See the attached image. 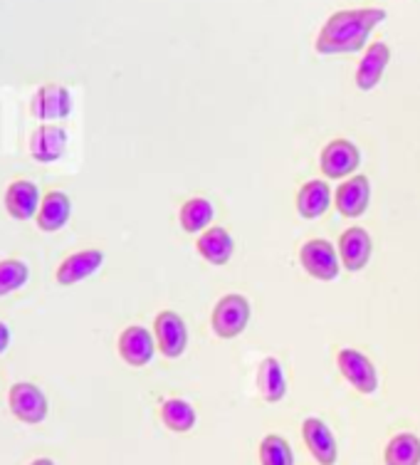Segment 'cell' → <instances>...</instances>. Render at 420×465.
Here are the masks:
<instances>
[{
	"mask_svg": "<svg viewBox=\"0 0 420 465\" xmlns=\"http://www.w3.org/2000/svg\"><path fill=\"white\" fill-rule=\"evenodd\" d=\"M386 20L384 8H349L331 13L314 40L319 54L358 53L368 43L376 25Z\"/></svg>",
	"mask_w": 420,
	"mask_h": 465,
	"instance_id": "cell-1",
	"label": "cell"
},
{
	"mask_svg": "<svg viewBox=\"0 0 420 465\" xmlns=\"http://www.w3.org/2000/svg\"><path fill=\"white\" fill-rule=\"evenodd\" d=\"M248 322H250V302H248V297L225 295L213 307L210 324H213L215 337H220V340L240 337L242 331L248 330Z\"/></svg>",
	"mask_w": 420,
	"mask_h": 465,
	"instance_id": "cell-2",
	"label": "cell"
},
{
	"mask_svg": "<svg viewBox=\"0 0 420 465\" xmlns=\"http://www.w3.org/2000/svg\"><path fill=\"white\" fill-rule=\"evenodd\" d=\"M299 262L307 270V275H312L319 282H331L339 275V251L324 238H312L304 242L299 251Z\"/></svg>",
	"mask_w": 420,
	"mask_h": 465,
	"instance_id": "cell-3",
	"label": "cell"
},
{
	"mask_svg": "<svg viewBox=\"0 0 420 465\" xmlns=\"http://www.w3.org/2000/svg\"><path fill=\"white\" fill-rule=\"evenodd\" d=\"M358 163H361V152L349 139H334L324 146L322 156H319V169L327 179L334 181L351 179Z\"/></svg>",
	"mask_w": 420,
	"mask_h": 465,
	"instance_id": "cell-4",
	"label": "cell"
},
{
	"mask_svg": "<svg viewBox=\"0 0 420 465\" xmlns=\"http://www.w3.org/2000/svg\"><path fill=\"white\" fill-rule=\"evenodd\" d=\"M337 367L358 394L371 396L378 389V371H376L374 361L366 354H361L358 349H341L337 354Z\"/></svg>",
	"mask_w": 420,
	"mask_h": 465,
	"instance_id": "cell-5",
	"label": "cell"
},
{
	"mask_svg": "<svg viewBox=\"0 0 420 465\" xmlns=\"http://www.w3.org/2000/svg\"><path fill=\"white\" fill-rule=\"evenodd\" d=\"M10 411L23 423H43L47 419V399L45 394L40 391V386L30 384V381H20L10 389L8 394Z\"/></svg>",
	"mask_w": 420,
	"mask_h": 465,
	"instance_id": "cell-6",
	"label": "cell"
},
{
	"mask_svg": "<svg viewBox=\"0 0 420 465\" xmlns=\"http://www.w3.org/2000/svg\"><path fill=\"white\" fill-rule=\"evenodd\" d=\"M153 340H156V347H159L163 357L179 359L188 347L186 322L171 310L159 312L156 320H153Z\"/></svg>",
	"mask_w": 420,
	"mask_h": 465,
	"instance_id": "cell-7",
	"label": "cell"
},
{
	"mask_svg": "<svg viewBox=\"0 0 420 465\" xmlns=\"http://www.w3.org/2000/svg\"><path fill=\"white\" fill-rule=\"evenodd\" d=\"M371 203V181L358 173L351 179H344L334 191V206L344 218H361Z\"/></svg>",
	"mask_w": 420,
	"mask_h": 465,
	"instance_id": "cell-8",
	"label": "cell"
},
{
	"mask_svg": "<svg viewBox=\"0 0 420 465\" xmlns=\"http://www.w3.org/2000/svg\"><path fill=\"white\" fill-rule=\"evenodd\" d=\"M156 351H159L156 340H153V334L146 330V327L132 324V327H126V330L122 331V337H119V357L124 359L129 367H146Z\"/></svg>",
	"mask_w": 420,
	"mask_h": 465,
	"instance_id": "cell-9",
	"label": "cell"
},
{
	"mask_svg": "<svg viewBox=\"0 0 420 465\" xmlns=\"http://www.w3.org/2000/svg\"><path fill=\"white\" fill-rule=\"evenodd\" d=\"M302 436L304 443L309 448V453L319 465H334L337 458H339V446H337V439L331 429L324 423L322 419L317 416H309L304 419L302 423Z\"/></svg>",
	"mask_w": 420,
	"mask_h": 465,
	"instance_id": "cell-10",
	"label": "cell"
},
{
	"mask_svg": "<svg viewBox=\"0 0 420 465\" xmlns=\"http://www.w3.org/2000/svg\"><path fill=\"white\" fill-rule=\"evenodd\" d=\"M30 112L40 122H53V119H64L72 112L70 92L63 84H43L35 92V97L30 102Z\"/></svg>",
	"mask_w": 420,
	"mask_h": 465,
	"instance_id": "cell-11",
	"label": "cell"
},
{
	"mask_svg": "<svg viewBox=\"0 0 420 465\" xmlns=\"http://www.w3.org/2000/svg\"><path fill=\"white\" fill-rule=\"evenodd\" d=\"M374 242L364 228H347L339 238V260L344 270L349 272H361L371 260Z\"/></svg>",
	"mask_w": 420,
	"mask_h": 465,
	"instance_id": "cell-12",
	"label": "cell"
},
{
	"mask_svg": "<svg viewBox=\"0 0 420 465\" xmlns=\"http://www.w3.org/2000/svg\"><path fill=\"white\" fill-rule=\"evenodd\" d=\"M391 63V47L386 43H374L368 45V50L361 57V63L357 67V74H354V82L361 92H371L374 87H378V82L384 80V72Z\"/></svg>",
	"mask_w": 420,
	"mask_h": 465,
	"instance_id": "cell-13",
	"label": "cell"
},
{
	"mask_svg": "<svg viewBox=\"0 0 420 465\" xmlns=\"http://www.w3.org/2000/svg\"><path fill=\"white\" fill-rule=\"evenodd\" d=\"M40 191L33 181H13L5 191V211L15 221H30L40 211Z\"/></svg>",
	"mask_w": 420,
	"mask_h": 465,
	"instance_id": "cell-14",
	"label": "cell"
},
{
	"mask_svg": "<svg viewBox=\"0 0 420 465\" xmlns=\"http://www.w3.org/2000/svg\"><path fill=\"white\" fill-rule=\"evenodd\" d=\"M104 262V252L102 251H80L63 260V265L57 268V282L60 285H77L82 280L92 278Z\"/></svg>",
	"mask_w": 420,
	"mask_h": 465,
	"instance_id": "cell-15",
	"label": "cell"
},
{
	"mask_svg": "<svg viewBox=\"0 0 420 465\" xmlns=\"http://www.w3.org/2000/svg\"><path fill=\"white\" fill-rule=\"evenodd\" d=\"M64 149H67V132L60 126L43 124L37 132H33L30 139V153L33 159L40 163H53L63 159Z\"/></svg>",
	"mask_w": 420,
	"mask_h": 465,
	"instance_id": "cell-16",
	"label": "cell"
},
{
	"mask_svg": "<svg viewBox=\"0 0 420 465\" xmlns=\"http://www.w3.org/2000/svg\"><path fill=\"white\" fill-rule=\"evenodd\" d=\"M331 201H334V196H331V188L327 181H307L297 193V213L307 218V221H317L329 211Z\"/></svg>",
	"mask_w": 420,
	"mask_h": 465,
	"instance_id": "cell-17",
	"label": "cell"
},
{
	"mask_svg": "<svg viewBox=\"0 0 420 465\" xmlns=\"http://www.w3.org/2000/svg\"><path fill=\"white\" fill-rule=\"evenodd\" d=\"M196 251L210 265H225L228 260L233 258L235 241L233 235L225 231V228H208V231L200 232V238L196 242Z\"/></svg>",
	"mask_w": 420,
	"mask_h": 465,
	"instance_id": "cell-18",
	"label": "cell"
},
{
	"mask_svg": "<svg viewBox=\"0 0 420 465\" xmlns=\"http://www.w3.org/2000/svg\"><path fill=\"white\" fill-rule=\"evenodd\" d=\"M258 391L268 403H279L287 396L285 369L279 359L265 357L258 367Z\"/></svg>",
	"mask_w": 420,
	"mask_h": 465,
	"instance_id": "cell-19",
	"label": "cell"
},
{
	"mask_svg": "<svg viewBox=\"0 0 420 465\" xmlns=\"http://www.w3.org/2000/svg\"><path fill=\"white\" fill-rule=\"evenodd\" d=\"M70 215H72L70 198L64 196L63 191H53V193H47V196L43 198V203H40V211H37L35 215L37 228L45 232L60 231L63 225H67Z\"/></svg>",
	"mask_w": 420,
	"mask_h": 465,
	"instance_id": "cell-20",
	"label": "cell"
},
{
	"mask_svg": "<svg viewBox=\"0 0 420 465\" xmlns=\"http://www.w3.org/2000/svg\"><path fill=\"white\" fill-rule=\"evenodd\" d=\"M213 203L208 198H188L179 211V223L186 232H200L213 223Z\"/></svg>",
	"mask_w": 420,
	"mask_h": 465,
	"instance_id": "cell-21",
	"label": "cell"
},
{
	"mask_svg": "<svg viewBox=\"0 0 420 465\" xmlns=\"http://www.w3.org/2000/svg\"><path fill=\"white\" fill-rule=\"evenodd\" d=\"M386 465H420V439L415 433H398L388 440L384 453Z\"/></svg>",
	"mask_w": 420,
	"mask_h": 465,
	"instance_id": "cell-22",
	"label": "cell"
},
{
	"mask_svg": "<svg viewBox=\"0 0 420 465\" xmlns=\"http://www.w3.org/2000/svg\"><path fill=\"white\" fill-rule=\"evenodd\" d=\"M161 420L163 426L173 433H188L196 426V409L183 399H169L161 403Z\"/></svg>",
	"mask_w": 420,
	"mask_h": 465,
	"instance_id": "cell-23",
	"label": "cell"
},
{
	"mask_svg": "<svg viewBox=\"0 0 420 465\" xmlns=\"http://www.w3.org/2000/svg\"><path fill=\"white\" fill-rule=\"evenodd\" d=\"M259 463L262 465H295V453L282 436L269 433L259 443Z\"/></svg>",
	"mask_w": 420,
	"mask_h": 465,
	"instance_id": "cell-24",
	"label": "cell"
},
{
	"mask_svg": "<svg viewBox=\"0 0 420 465\" xmlns=\"http://www.w3.org/2000/svg\"><path fill=\"white\" fill-rule=\"evenodd\" d=\"M27 265L23 260H0V297L15 292L27 282Z\"/></svg>",
	"mask_w": 420,
	"mask_h": 465,
	"instance_id": "cell-25",
	"label": "cell"
},
{
	"mask_svg": "<svg viewBox=\"0 0 420 465\" xmlns=\"http://www.w3.org/2000/svg\"><path fill=\"white\" fill-rule=\"evenodd\" d=\"M8 344H10V330L5 327V324L0 322V354L8 349Z\"/></svg>",
	"mask_w": 420,
	"mask_h": 465,
	"instance_id": "cell-26",
	"label": "cell"
},
{
	"mask_svg": "<svg viewBox=\"0 0 420 465\" xmlns=\"http://www.w3.org/2000/svg\"><path fill=\"white\" fill-rule=\"evenodd\" d=\"M30 465H54V463L50 460V458H37V460H33Z\"/></svg>",
	"mask_w": 420,
	"mask_h": 465,
	"instance_id": "cell-27",
	"label": "cell"
}]
</instances>
